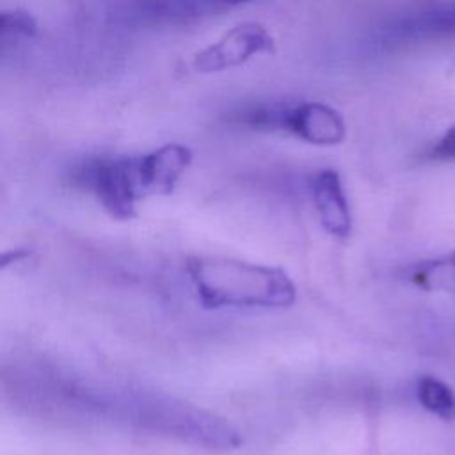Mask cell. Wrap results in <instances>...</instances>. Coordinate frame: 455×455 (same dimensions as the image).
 <instances>
[{"label": "cell", "mask_w": 455, "mask_h": 455, "mask_svg": "<svg viewBox=\"0 0 455 455\" xmlns=\"http://www.w3.org/2000/svg\"><path fill=\"white\" fill-rule=\"evenodd\" d=\"M187 274L204 307H290L295 284L275 267L224 256H190Z\"/></svg>", "instance_id": "6da1fadb"}, {"label": "cell", "mask_w": 455, "mask_h": 455, "mask_svg": "<svg viewBox=\"0 0 455 455\" xmlns=\"http://www.w3.org/2000/svg\"><path fill=\"white\" fill-rule=\"evenodd\" d=\"M238 121L254 130H281L315 146H336L343 142L347 133L343 116L320 101L293 107H256L245 110Z\"/></svg>", "instance_id": "7a4b0ae2"}, {"label": "cell", "mask_w": 455, "mask_h": 455, "mask_svg": "<svg viewBox=\"0 0 455 455\" xmlns=\"http://www.w3.org/2000/svg\"><path fill=\"white\" fill-rule=\"evenodd\" d=\"M73 180L92 192L101 206L119 220L135 217L137 201L144 197L139 156L91 160L76 169Z\"/></svg>", "instance_id": "3957f363"}, {"label": "cell", "mask_w": 455, "mask_h": 455, "mask_svg": "<svg viewBox=\"0 0 455 455\" xmlns=\"http://www.w3.org/2000/svg\"><path fill=\"white\" fill-rule=\"evenodd\" d=\"M274 39L270 32L258 21H243L229 28L210 46L203 48L192 57V69L196 73H219L236 68L254 55L272 53Z\"/></svg>", "instance_id": "277c9868"}, {"label": "cell", "mask_w": 455, "mask_h": 455, "mask_svg": "<svg viewBox=\"0 0 455 455\" xmlns=\"http://www.w3.org/2000/svg\"><path fill=\"white\" fill-rule=\"evenodd\" d=\"M192 162L190 148L169 142L139 156V174L146 196L171 194Z\"/></svg>", "instance_id": "5b68a950"}, {"label": "cell", "mask_w": 455, "mask_h": 455, "mask_svg": "<svg viewBox=\"0 0 455 455\" xmlns=\"http://www.w3.org/2000/svg\"><path fill=\"white\" fill-rule=\"evenodd\" d=\"M311 194L323 229L336 238L348 236L352 217L339 174L334 169L316 172L311 180Z\"/></svg>", "instance_id": "8992f818"}, {"label": "cell", "mask_w": 455, "mask_h": 455, "mask_svg": "<svg viewBox=\"0 0 455 455\" xmlns=\"http://www.w3.org/2000/svg\"><path fill=\"white\" fill-rule=\"evenodd\" d=\"M249 0H149L148 11L153 16L167 20H188L220 12Z\"/></svg>", "instance_id": "52a82bcc"}, {"label": "cell", "mask_w": 455, "mask_h": 455, "mask_svg": "<svg viewBox=\"0 0 455 455\" xmlns=\"http://www.w3.org/2000/svg\"><path fill=\"white\" fill-rule=\"evenodd\" d=\"M411 279L427 291H444L455 299V251L414 267Z\"/></svg>", "instance_id": "ba28073f"}, {"label": "cell", "mask_w": 455, "mask_h": 455, "mask_svg": "<svg viewBox=\"0 0 455 455\" xmlns=\"http://www.w3.org/2000/svg\"><path fill=\"white\" fill-rule=\"evenodd\" d=\"M418 400L432 414L444 421L455 419V393L443 380L425 375L418 380Z\"/></svg>", "instance_id": "9c48e42d"}, {"label": "cell", "mask_w": 455, "mask_h": 455, "mask_svg": "<svg viewBox=\"0 0 455 455\" xmlns=\"http://www.w3.org/2000/svg\"><path fill=\"white\" fill-rule=\"evenodd\" d=\"M0 28L2 36H21V37H32L37 32V23L34 16L21 9H9L4 11L0 16Z\"/></svg>", "instance_id": "30bf717a"}, {"label": "cell", "mask_w": 455, "mask_h": 455, "mask_svg": "<svg viewBox=\"0 0 455 455\" xmlns=\"http://www.w3.org/2000/svg\"><path fill=\"white\" fill-rule=\"evenodd\" d=\"M430 160H455V124L450 126L427 151Z\"/></svg>", "instance_id": "8fae6325"}]
</instances>
